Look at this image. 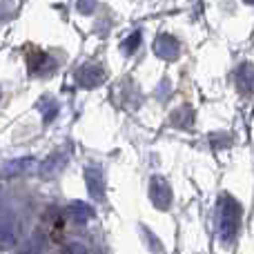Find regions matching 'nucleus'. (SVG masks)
<instances>
[{
    "label": "nucleus",
    "mask_w": 254,
    "mask_h": 254,
    "mask_svg": "<svg viewBox=\"0 0 254 254\" xmlns=\"http://www.w3.org/2000/svg\"><path fill=\"white\" fill-rule=\"evenodd\" d=\"M241 216L243 210L239 205V201L232 194H221L219 198V230H221V241L223 243H232L239 234L241 228Z\"/></svg>",
    "instance_id": "nucleus-1"
},
{
    "label": "nucleus",
    "mask_w": 254,
    "mask_h": 254,
    "mask_svg": "<svg viewBox=\"0 0 254 254\" xmlns=\"http://www.w3.org/2000/svg\"><path fill=\"white\" fill-rule=\"evenodd\" d=\"M149 198H152L154 207H158V210H170L172 205V188L170 183H167L163 176H152V181H149Z\"/></svg>",
    "instance_id": "nucleus-2"
},
{
    "label": "nucleus",
    "mask_w": 254,
    "mask_h": 254,
    "mask_svg": "<svg viewBox=\"0 0 254 254\" xmlns=\"http://www.w3.org/2000/svg\"><path fill=\"white\" fill-rule=\"evenodd\" d=\"M76 80H78L80 87L85 89H94L105 80V69L103 65H96V63H89V65H83L78 71H76Z\"/></svg>",
    "instance_id": "nucleus-3"
},
{
    "label": "nucleus",
    "mask_w": 254,
    "mask_h": 254,
    "mask_svg": "<svg viewBox=\"0 0 254 254\" xmlns=\"http://www.w3.org/2000/svg\"><path fill=\"white\" fill-rule=\"evenodd\" d=\"M179 52H181V45L172 34L156 36V40H154V54H156L158 58L172 61V58H179Z\"/></svg>",
    "instance_id": "nucleus-4"
},
{
    "label": "nucleus",
    "mask_w": 254,
    "mask_h": 254,
    "mask_svg": "<svg viewBox=\"0 0 254 254\" xmlns=\"http://www.w3.org/2000/svg\"><path fill=\"white\" fill-rule=\"evenodd\" d=\"M27 63H29V71L31 74H49L54 67V63L49 61V56L40 49H29L27 54Z\"/></svg>",
    "instance_id": "nucleus-5"
},
{
    "label": "nucleus",
    "mask_w": 254,
    "mask_h": 254,
    "mask_svg": "<svg viewBox=\"0 0 254 254\" xmlns=\"http://www.w3.org/2000/svg\"><path fill=\"white\" fill-rule=\"evenodd\" d=\"M237 87L243 96H252L254 94V65L243 63L237 69Z\"/></svg>",
    "instance_id": "nucleus-6"
},
{
    "label": "nucleus",
    "mask_w": 254,
    "mask_h": 254,
    "mask_svg": "<svg viewBox=\"0 0 254 254\" xmlns=\"http://www.w3.org/2000/svg\"><path fill=\"white\" fill-rule=\"evenodd\" d=\"M85 183H87V190H89V194H92L94 198L101 201V198L105 196V183H103V172L101 170L89 167V170L85 172Z\"/></svg>",
    "instance_id": "nucleus-7"
},
{
    "label": "nucleus",
    "mask_w": 254,
    "mask_h": 254,
    "mask_svg": "<svg viewBox=\"0 0 254 254\" xmlns=\"http://www.w3.org/2000/svg\"><path fill=\"white\" fill-rule=\"evenodd\" d=\"M170 121H172L174 125H179V127H190V125H192V110H190L188 105L179 107V110L172 112Z\"/></svg>",
    "instance_id": "nucleus-8"
},
{
    "label": "nucleus",
    "mask_w": 254,
    "mask_h": 254,
    "mask_svg": "<svg viewBox=\"0 0 254 254\" xmlns=\"http://www.w3.org/2000/svg\"><path fill=\"white\" fill-rule=\"evenodd\" d=\"M16 241V234H13L11 223H2L0 225V250H9Z\"/></svg>",
    "instance_id": "nucleus-9"
},
{
    "label": "nucleus",
    "mask_w": 254,
    "mask_h": 254,
    "mask_svg": "<svg viewBox=\"0 0 254 254\" xmlns=\"http://www.w3.org/2000/svg\"><path fill=\"white\" fill-rule=\"evenodd\" d=\"M71 216H74L76 221H87L89 216H92V207L85 205V203H71Z\"/></svg>",
    "instance_id": "nucleus-10"
},
{
    "label": "nucleus",
    "mask_w": 254,
    "mask_h": 254,
    "mask_svg": "<svg viewBox=\"0 0 254 254\" xmlns=\"http://www.w3.org/2000/svg\"><path fill=\"white\" fill-rule=\"evenodd\" d=\"M140 45V31H131L129 36L123 40V45H121V49H123L125 54H134L136 47Z\"/></svg>",
    "instance_id": "nucleus-11"
},
{
    "label": "nucleus",
    "mask_w": 254,
    "mask_h": 254,
    "mask_svg": "<svg viewBox=\"0 0 254 254\" xmlns=\"http://www.w3.org/2000/svg\"><path fill=\"white\" fill-rule=\"evenodd\" d=\"M63 167V158L61 156H54L49 163H45V176H54L58 170Z\"/></svg>",
    "instance_id": "nucleus-12"
},
{
    "label": "nucleus",
    "mask_w": 254,
    "mask_h": 254,
    "mask_svg": "<svg viewBox=\"0 0 254 254\" xmlns=\"http://www.w3.org/2000/svg\"><path fill=\"white\" fill-rule=\"evenodd\" d=\"M67 254H87V252H85V248H83V246H69Z\"/></svg>",
    "instance_id": "nucleus-13"
},
{
    "label": "nucleus",
    "mask_w": 254,
    "mask_h": 254,
    "mask_svg": "<svg viewBox=\"0 0 254 254\" xmlns=\"http://www.w3.org/2000/svg\"><path fill=\"white\" fill-rule=\"evenodd\" d=\"M94 7H96L94 2H78V9H80V11H92Z\"/></svg>",
    "instance_id": "nucleus-14"
}]
</instances>
